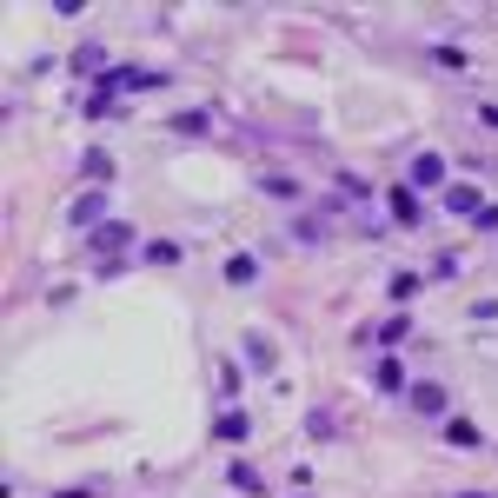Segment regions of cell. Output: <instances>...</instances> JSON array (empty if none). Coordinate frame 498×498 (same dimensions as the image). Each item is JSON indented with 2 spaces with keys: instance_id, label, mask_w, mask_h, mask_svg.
Here are the masks:
<instances>
[{
  "instance_id": "8",
  "label": "cell",
  "mask_w": 498,
  "mask_h": 498,
  "mask_svg": "<svg viewBox=\"0 0 498 498\" xmlns=\"http://www.w3.org/2000/svg\"><path fill=\"white\" fill-rule=\"evenodd\" d=\"M478 206H485V200H478V186H445V213H458V219H472V213H478Z\"/></svg>"
},
{
  "instance_id": "12",
  "label": "cell",
  "mask_w": 498,
  "mask_h": 498,
  "mask_svg": "<svg viewBox=\"0 0 498 498\" xmlns=\"http://www.w3.org/2000/svg\"><path fill=\"white\" fill-rule=\"evenodd\" d=\"M260 193H266V200H286V206H293V200H299V180H293V173H260Z\"/></svg>"
},
{
  "instance_id": "19",
  "label": "cell",
  "mask_w": 498,
  "mask_h": 498,
  "mask_svg": "<svg viewBox=\"0 0 498 498\" xmlns=\"http://www.w3.org/2000/svg\"><path fill=\"white\" fill-rule=\"evenodd\" d=\"M246 359H253V366H272V339L266 333H246Z\"/></svg>"
},
{
  "instance_id": "24",
  "label": "cell",
  "mask_w": 498,
  "mask_h": 498,
  "mask_svg": "<svg viewBox=\"0 0 498 498\" xmlns=\"http://www.w3.org/2000/svg\"><path fill=\"white\" fill-rule=\"evenodd\" d=\"M54 498H87V492H54Z\"/></svg>"
},
{
  "instance_id": "25",
  "label": "cell",
  "mask_w": 498,
  "mask_h": 498,
  "mask_svg": "<svg viewBox=\"0 0 498 498\" xmlns=\"http://www.w3.org/2000/svg\"><path fill=\"white\" fill-rule=\"evenodd\" d=\"M458 498H492V492H458Z\"/></svg>"
},
{
  "instance_id": "13",
  "label": "cell",
  "mask_w": 498,
  "mask_h": 498,
  "mask_svg": "<svg viewBox=\"0 0 498 498\" xmlns=\"http://www.w3.org/2000/svg\"><path fill=\"white\" fill-rule=\"evenodd\" d=\"M74 74H93V80H107L113 67H107V47H80L74 54Z\"/></svg>"
},
{
  "instance_id": "17",
  "label": "cell",
  "mask_w": 498,
  "mask_h": 498,
  "mask_svg": "<svg viewBox=\"0 0 498 498\" xmlns=\"http://www.w3.org/2000/svg\"><path fill=\"white\" fill-rule=\"evenodd\" d=\"M372 339H379L386 352H399V339H412V319H405V313H392V319H386V325H379Z\"/></svg>"
},
{
  "instance_id": "1",
  "label": "cell",
  "mask_w": 498,
  "mask_h": 498,
  "mask_svg": "<svg viewBox=\"0 0 498 498\" xmlns=\"http://www.w3.org/2000/svg\"><path fill=\"white\" fill-rule=\"evenodd\" d=\"M133 239H140V233H133V227H127V219H100V227L87 233V246L100 253V260H113V253H127V246H133Z\"/></svg>"
},
{
  "instance_id": "7",
  "label": "cell",
  "mask_w": 498,
  "mask_h": 498,
  "mask_svg": "<svg viewBox=\"0 0 498 498\" xmlns=\"http://www.w3.org/2000/svg\"><path fill=\"white\" fill-rule=\"evenodd\" d=\"M173 133H180V140H206V133H213V113L186 107V113H173Z\"/></svg>"
},
{
  "instance_id": "20",
  "label": "cell",
  "mask_w": 498,
  "mask_h": 498,
  "mask_svg": "<svg viewBox=\"0 0 498 498\" xmlns=\"http://www.w3.org/2000/svg\"><path fill=\"white\" fill-rule=\"evenodd\" d=\"M239 386H246V372H239V366H233V359H227V366H219V392H227V399H233V392H239Z\"/></svg>"
},
{
  "instance_id": "3",
  "label": "cell",
  "mask_w": 498,
  "mask_h": 498,
  "mask_svg": "<svg viewBox=\"0 0 498 498\" xmlns=\"http://www.w3.org/2000/svg\"><path fill=\"white\" fill-rule=\"evenodd\" d=\"M412 412H425V419H445V405H452V392H445L439 379H412Z\"/></svg>"
},
{
  "instance_id": "22",
  "label": "cell",
  "mask_w": 498,
  "mask_h": 498,
  "mask_svg": "<svg viewBox=\"0 0 498 498\" xmlns=\"http://www.w3.org/2000/svg\"><path fill=\"white\" fill-rule=\"evenodd\" d=\"M472 227H478V233H498V206H478V213H472Z\"/></svg>"
},
{
  "instance_id": "16",
  "label": "cell",
  "mask_w": 498,
  "mask_h": 498,
  "mask_svg": "<svg viewBox=\"0 0 498 498\" xmlns=\"http://www.w3.org/2000/svg\"><path fill=\"white\" fill-rule=\"evenodd\" d=\"M260 280V260H253V253H233L227 260V286H253Z\"/></svg>"
},
{
  "instance_id": "10",
  "label": "cell",
  "mask_w": 498,
  "mask_h": 498,
  "mask_svg": "<svg viewBox=\"0 0 498 498\" xmlns=\"http://www.w3.org/2000/svg\"><path fill=\"white\" fill-rule=\"evenodd\" d=\"M100 213H107V193H80L67 219H74V227H100Z\"/></svg>"
},
{
  "instance_id": "23",
  "label": "cell",
  "mask_w": 498,
  "mask_h": 498,
  "mask_svg": "<svg viewBox=\"0 0 498 498\" xmlns=\"http://www.w3.org/2000/svg\"><path fill=\"white\" fill-rule=\"evenodd\" d=\"M478 120H485V127H492V133H498V107H485V113H478Z\"/></svg>"
},
{
  "instance_id": "6",
  "label": "cell",
  "mask_w": 498,
  "mask_h": 498,
  "mask_svg": "<svg viewBox=\"0 0 498 498\" xmlns=\"http://www.w3.org/2000/svg\"><path fill=\"white\" fill-rule=\"evenodd\" d=\"M246 432H253V419H246V412H239V405H227V412H219V419H213V439H219V445H239Z\"/></svg>"
},
{
  "instance_id": "21",
  "label": "cell",
  "mask_w": 498,
  "mask_h": 498,
  "mask_svg": "<svg viewBox=\"0 0 498 498\" xmlns=\"http://www.w3.org/2000/svg\"><path fill=\"white\" fill-rule=\"evenodd\" d=\"M432 60H439V67H452V74H466V54H458V47H432Z\"/></svg>"
},
{
  "instance_id": "2",
  "label": "cell",
  "mask_w": 498,
  "mask_h": 498,
  "mask_svg": "<svg viewBox=\"0 0 498 498\" xmlns=\"http://www.w3.org/2000/svg\"><path fill=\"white\" fill-rule=\"evenodd\" d=\"M405 186H412V193H432V186H445V153H412Z\"/></svg>"
},
{
  "instance_id": "11",
  "label": "cell",
  "mask_w": 498,
  "mask_h": 498,
  "mask_svg": "<svg viewBox=\"0 0 498 498\" xmlns=\"http://www.w3.org/2000/svg\"><path fill=\"white\" fill-rule=\"evenodd\" d=\"M386 206H392V219H405V227L419 219V200H412V186H405V180H399V186H386Z\"/></svg>"
},
{
  "instance_id": "18",
  "label": "cell",
  "mask_w": 498,
  "mask_h": 498,
  "mask_svg": "<svg viewBox=\"0 0 498 498\" xmlns=\"http://www.w3.org/2000/svg\"><path fill=\"white\" fill-rule=\"evenodd\" d=\"M227 478H233V485H239V492H266V478H260V472H253V466H246V458H233V472H227Z\"/></svg>"
},
{
  "instance_id": "15",
  "label": "cell",
  "mask_w": 498,
  "mask_h": 498,
  "mask_svg": "<svg viewBox=\"0 0 498 498\" xmlns=\"http://www.w3.org/2000/svg\"><path fill=\"white\" fill-rule=\"evenodd\" d=\"M445 445H458V452H478V425H472V419H445Z\"/></svg>"
},
{
  "instance_id": "9",
  "label": "cell",
  "mask_w": 498,
  "mask_h": 498,
  "mask_svg": "<svg viewBox=\"0 0 498 498\" xmlns=\"http://www.w3.org/2000/svg\"><path fill=\"white\" fill-rule=\"evenodd\" d=\"M419 286H425L419 272H392V280H386V299H392V306H412V299H419Z\"/></svg>"
},
{
  "instance_id": "4",
  "label": "cell",
  "mask_w": 498,
  "mask_h": 498,
  "mask_svg": "<svg viewBox=\"0 0 498 498\" xmlns=\"http://www.w3.org/2000/svg\"><path fill=\"white\" fill-rule=\"evenodd\" d=\"M372 386H379L386 399H405V392H412V379H405V366H399V352H386V359H379V372H372Z\"/></svg>"
},
{
  "instance_id": "5",
  "label": "cell",
  "mask_w": 498,
  "mask_h": 498,
  "mask_svg": "<svg viewBox=\"0 0 498 498\" xmlns=\"http://www.w3.org/2000/svg\"><path fill=\"white\" fill-rule=\"evenodd\" d=\"M80 180H93V193H107V186H113V153L87 147V153H80Z\"/></svg>"
},
{
  "instance_id": "14",
  "label": "cell",
  "mask_w": 498,
  "mask_h": 498,
  "mask_svg": "<svg viewBox=\"0 0 498 498\" xmlns=\"http://www.w3.org/2000/svg\"><path fill=\"white\" fill-rule=\"evenodd\" d=\"M180 260H186L180 239H147V266H180Z\"/></svg>"
}]
</instances>
